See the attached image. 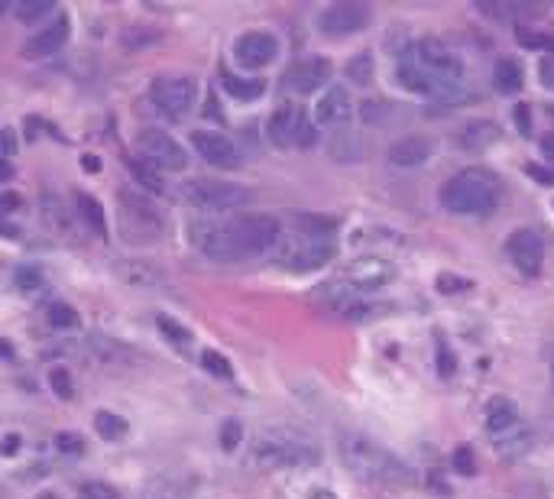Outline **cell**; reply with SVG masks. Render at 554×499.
Returning a JSON list of instances; mask_svg holds the SVG:
<instances>
[{
  "label": "cell",
  "instance_id": "6da1fadb",
  "mask_svg": "<svg viewBox=\"0 0 554 499\" xmlns=\"http://www.w3.org/2000/svg\"><path fill=\"white\" fill-rule=\"evenodd\" d=\"M396 78L415 95L451 101L464 91V62L441 39H418L402 53Z\"/></svg>",
  "mask_w": 554,
  "mask_h": 499
},
{
  "label": "cell",
  "instance_id": "7a4b0ae2",
  "mask_svg": "<svg viewBox=\"0 0 554 499\" xmlns=\"http://www.w3.org/2000/svg\"><path fill=\"white\" fill-rule=\"evenodd\" d=\"M340 457H344L350 474L367 480V484L402 486L415 480L408 464H402L392 451H386L377 441L363 438V434H344V438H340Z\"/></svg>",
  "mask_w": 554,
  "mask_h": 499
},
{
  "label": "cell",
  "instance_id": "3957f363",
  "mask_svg": "<svg viewBox=\"0 0 554 499\" xmlns=\"http://www.w3.org/2000/svg\"><path fill=\"white\" fill-rule=\"evenodd\" d=\"M438 198L454 215H489L503 198V185L489 169H460L444 182Z\"/></svg>",
  "mask_w": 554,
  "mask_h": 499
},
{
  "label": "cell",
  "instance_id": "277c9868",
  "mask_svg": "<svg viewBox=\"0 0 554 499\" xmlns=\"http://www.w3.org/2000/svg\"><path fill=\"white\" fill-rule=\"evenodd\" d=\"M321 461L318 447L292 432L257 434L250 451V464L259 470H305Z\"/></svg>",
  "mask_w": 554,
  "mask_h": 499
},
{
  "label": "cell",
  "instance_id": "5b68a950",
  "mask_svg": "<svg viewBox=\"0 0 554 499\" xmlns=\"http://www.w3.org/2000/svg\"><path fill=\"white\" fill-rule=\"evenodd\" d=\"M273 254L279 260V266L292 269V273H308V269H318L334 260L337 240L327 237V234L286 231L279 237V244L273 246Z\"/></svg>",
  "mask_w": 554,
  "mask_h": 499
},
{
  "label": "cell",
  "instance_id": "8992f818",
  "mask_svg": "<svg viewBox=\"0 0 554 499\" xmlns=\"http://www.w3.org/2000/svg\"><path fill=\"white\" fill-rule=\"evenodd\" d=\"M182 202H188L201 215H230L253 202V195L240 185H227V182H205L195 179L182 185Z\"/></svg>",
  "mask_w": 554,
  "mask_h": 499
},
{
  "label": "cell",
  "instance_id": "52a82bcc",
  "mask_svg": "<svg viewBox=\"0 0 554 499\" xmlns=\"http://www.w3.org/2000/svg\"><path fill=\"white\" fill-rule=\"evenodd\" d=\"M188 234H192V246L201 256H207V260L234 263L247 256L240 240H237L234 227H230V221H198L192 224Z\"/></svg>",
  "mask_w": 554,
  "mask_h": 499
},
{
  "label": "cell",
  "instance_id": "ba28073f",
  "mask_svg": "<svg viewBox=\"0 0 554 499\" xmlns=\"http://www.w3.org/2000/svg\"><path fill=\"white\" fill-rule=\"evenodd\" d=\"M120 224H124L126 240H159V231H163V217L156 205L126 188L120 192Z\"/></svg>",
  "mask_w": 554,
  "mask_h": 499
},
{
  "label": "cell",
  "instance_id": "9c48e42d",
  "mask_svg": "<svg viewBox=\"0 0 554 499\" xmlns=\"http://www.w3.org/2000/svg\"><path fill=\"white\" fill-rule=\"evenodd\" d=\"M153 105L172 120L188 117V111L195 107V97H198V85L195 78L182 75V78H156L153 88H149Z\"/></svg>",
  "mask_w": 554,
  "mask_h": 499
},
{
  "label": "cell",
  "instance_id": "30bf717a",
  "mask_svg": "<svg viewBox=\"0 0 554 499\" xmlns=\"http://www.w3.org/2000/svg\"><path fill=\"white\" fill-rule=\"evenodd\" d=\"M230 227H234L237 240H240L247 256L267 254L282 237V224L269 215H237L234 221H230Z\"/></svg>",
  "mask_w": 554,
  "mask_h": 499
},
{
  "label": "cell",
  "instance_id": "8fae6325",
  "mask_svg": "<svg viewBox=\"0 0 554 499\" xmlns=\"http://www.w3.org/2000/svg\"><path fill=\"white\" fill-rule=\"evenodd\" d=\"M136 146H140L143 163H149L159 172H182L185 165H188L185 149L178 146L169 134H163V130H143V134L136 136Z\"/></svg>",
  "mask_w": 554,
  "mask_h": 499
},
{
  "label": "cell",
  "instance_id": "7c38bea8",
  "mask_svg": "<svg viewBox=\"0 0 554 499\" xmlns=\"http://www.w3.org/2000/svg\"><path fill=\"white\" fill-rule=\"evenodd\" d=\"M506 254H509L512 266L522 273V276H539L541 263H545V240L532 227H519L506 240Z\"/></svg>",
  "mask_w": 554,
  "mask_h": 499
},
{
  "label": "cell",
  "instance_id": "4fadbf2b",
  "mask_svg": "<svg viewBox=\"0 0 554 499\" xmlns=\"http://www.w3.org/2000/svg\"><path fill=\"white\" fill-rule=\"evenodd\" d=\"M367 23H369L367 4H331L318 16V26L325 36H354V33L367 30Z\"/></svg>",
  "mask_w": 554,
  "mask_h": 499
},
{
  "label": "cell",
  "instance_id": "5bb4252c",
  "mask_svg": "<svg viewBox=\"0 0 554 499\" xmlns=\"http://www.w3.org/2000/svg\"><path fill=\"white\" fill-rule=\"evenodd\" d=\"M392 279H396V269H392L389 260H379V256H360L344 269V283L354 285L357 292L383 289Z\"/></svg>",
  "mask_w": 554,
  "mask_h": 499
},
{
  "label": "cell",
  "instance_id": "9a60e30c",
  "mask_svg": "<svg viewBox=\"0 0 554 499\" xmlns=\"http://www.w3.org/2000/svg\"><path fill=\"white\" fill-rule=\"evenodd\" d=\"M350 114H354V105H350L348 88L344 85H331L321 95L318 105H315V124L327 130H344L350 124Z\"/></svg>",
  "mask_w": 554,
  "mask_h": 499
},
{
  "label": "cell",
  "instance_id": "2e32d148",
  "mask_svg": "<svg viewBox=\"0 0 554 499\" xmlns=\"http://www.w3.org/2000/svg\"><path fill=\"white\" fill-rule=\"evenodd\" d=\"M325 82H331V62L321 55L302 59L286 72V88L296 95H311V91L325 88Z\"/></svg>",
  "mask_w": 554,
  "mask_h": 499
},
{
  "label": "cell",
  "instance_id": "e0dca14e",
  "mask_svg": "<svg viewBox=\"0 0 554 499\" xmlns=\"http://www.w3.org/2000/svg\"><path fill=\"white\" fill-rule=\"evenodd\" d=\"M305 124H308V114H305L302 107L282 105V107H276V114L269 117L267 134H269V140H273V146L286 149V146H296Z\"/></svg>",
  "mask_w": 554,
  "mask_h": 499
},
{
  "label": "cell",
  "instance_id": "ac0fdd59",
  "mask_svg": "<svg viewBox=\"0 0 554 499\" xmlns=\"http://www.w3.org/2000/svg\"><path fill=\"white\" fill-rule=\"evenodd\" d=\"M192 146L198 149V156L205 159L207 165H217V169H237V165H240V153H237V146L221 134L195 130Z\"/></svg>",
  "mask_w": 554,
  "mask_h": 499
},
{
  "label": "cell",
  "instance_id": "d6986e66",
  "mask_svg": "<svg viewBox=\"0 0 554 499\" xmlns=\"http://www.w3.org/2000/svg\"><path fill=\"white\" fill-rule=\"evenodd\" d=\"M234 55L244 68H263L279 55V43H276L273 33H247V36L237 39Z\"/></svg>",
  "mask_w": 554,
  "mask_h": 499
},
{
  "label": "cell",
  "instance_id": "ffe728a7",
  "mask_svg": "<svg viewBox=\"0 0 554 499\" xmlns=\"http://www.w3.org/2000/svg\"><path fill=\"white\" fill-rule=\"evenodd\" d=\"M68 43V16H55V23H49L45 30L33 33L26 43H23V55L26 59H43V55L59 53L62 45Z\"/></svg>",
  "mask_w": 554,
  "mask_h": 499
},
{
  "label": "cell",
  "instance_id": "44dd1931",
  "mask_svg": "<svg viewBox=\"0 0 554 499\" xmlns=\"http://www.w3.org/2000/svg\"><path fill=\"white\" fill-rule=\"evenodd\" d=\"M431 153H435V143H431L428 136L408 134L389 146V163L396 165V169H415V165L425 163Z\"/></svg>",
  "mask_w": 554,
  "mask_h": 499
},
{
  "label": "cell",
  "instance_id": "7402d4cb",
  "mask_svg": "<svg viewBox=\"0 0 554 499\" xmlns=\"http://www.w3.org/2000/svg\"><path fill=\"white\" fill-rule=\"evenodd\" d=\"M493 447L503 461H519V457H525L529 447H532V432H529L525 422H519V425L506 428L503 434H493Z\"/></svg>",
  "mask_w": 554,
  "mask_h": 499
},
{
  "label": "cell",
  "instance_id": "603a6c76",
  "mask_svg": "<svg viewBox=\"0 0 554 499\" xmlns=\"http://www.w3.org/2000/svg\"><path fill=\"white\" fill-rule=\"evenodd\" d=\"M519 422H522V418H519V409L509 403V399H506V395H496V399H489V405H487L489 434H503L506 428L519 425Z\"/></svg>",
  "mask_w": 554,
  "mask_h": 499
},
{
  "label": "cell",
  "instance_id": "cb8c5ba5",
  "mask_svg": "<svg viewBox=\"0 0 554 499\" xmlns=\"http://www.w3.org/2000/svg\"><path fill=\"white\" fill-rule=\"evenodd\" d=\"M522 65H519L516 59H499L493 65V88L499 91V95H519L522 91Z\"/></svg>",
  "mask_w": 554,
  "mask_h": 499
},
{
  "label": "cell",
  "instance_id": "d4e9b609",
  "mask_svg": "<svg viewBox=\"0 0 554 499\" xmlns=\"http://www.w3.org/2000/svg\"><path fill=\"white\" fill-rule=\"evenodd\" d=\"M496 140H499V127H496L493 120H473V124L464 127V134H460V143H464L467 149H487L493 146Z\"/></svg>",
  "mask_w": 554,
  "mask_h": 499
},
{
  "label": "cell",
  "instance_id": "484cf974",
  "mask_svg": "<svg viewBox=\"0 0 554 499\" xmlns=\"http://www.w3.org/2000/svg\"><path fill=\"white\" fill-rule=\"evenodd\" d=\"M75 208H78L82 221L88 224V227L97 234V237H104V234H107V221H104V208L95 202V198H91L88 192H75Z\"/></svg>",
  "mask_w": 554,
  "mask_h": 499
},
{
  "label": "cell",
  "instance_id": "4316f807",
  "mask_svg": "<svg viewBox=\"0 0 554 499\" xmlns=\"http://www.w3.org/2000/svg\"><path fill=\"white\" fill-rule=\"evenodd\" d=\"M224 88H227V95L240 97V101H257V97H263V91H267V82H263V78H237V75H227V78H224Z\"/></svg>",
  "mask_w": 554,
  "mask_h": 499
},
{
  "label": "cell",
  "instance_id": "83f0119b",
  "mask_svg": "<svg viewBox=\"0 0 554 499\" xmlns=\"http://www.w3.org/2000/svg\"><path fill=\"white\" fill-rule=\"evenodd\" d=\"M292 227H296V231H305V234H327V237H334L337 221H334V217H321V215H296L292 217Z\"/></svg>",
  "mask_w": 554,
  "mask_h": 499
},
{
  "label": "cell",
  "instance_id": "f1b7e54d",
  "mask_svg": "<svg viewBox=\"0 0 554 499\" xmlns=\"http://www.w3.org/2000/svg\"><path fill=\"white\" fill-rule=\"evenodd\" d=\"M120 276H124V283L136 285V289H149V285L159 283V269H153L149 263H130Z\"/></svg>",
  "mask_w": 554,
  "mask_h": 499
},
{
  "label": "cell",
  "instance_id": "f546056e",
  "mask_svg": "<svg viewBox=\"0 0 554 499\" xmlns=\"http://www.w3.org/2000/svg\"><path fill=\"white\" fill-rule=\"evenodd\" d=\"M52 10H55L52 0H20V4H14V14L20 23H36L43 16H49Z\"/></svg>",
  "mask_w": 554,
  "mask_h": 499
},
{
  "label": "cell",
  "instance_id": "4dcf8cb0",
  "mask_svg": "<svg viewBox=\"0 0 554 499\" xmlns=\"http://www.w3.org/2000/svg\"><path fill=\"white\" fill-rule=\"evenodd\" d=\"M95 428L104 441H120L126 434V422L120 415H114V412H97Z\"/></svg>",
  "mask_w": 554,
  "mask_h": 499
},
{
  "label": "cell",
  "instance_id": "1f68e13d",
  "mask_svg": "<svg viewBox=\"0 0 554 499\" xmlns=\"http://www.w3.org/2000/svg\"><path fill=\"white\" fill-rule=\"evenodd\" d=\"M348 78L357 85H369L373 82V55L369 53H360L348 62Z\"/></svg>",
  "mask_w": 554,
  "mask_h": 499
},
{
  "label": "cell",
  "instance_id": "d6a6232c",
  "mask_svg": "<svg viewBox=\"0 0 554 499\" xmlns=\"http://www.w3.org/2000/svg\"><path fill=\"white\" fill-rule=\"evenodd\" d=\"M201 366H205L211 376H217V380H230V376H234V366H230V360L224 357V354H217V351L201 354Z\"/></svg>",
  "mask_w": 554,
  "mask_h": 499
},
{
  "label": "cell",
  "instance_id": "836d02e7",
  "mask_svg": "<svg viewBox=\"0 0 554 499\" xmlns=\"http://www.w3.org/2000/svg\"><path fill=\"white\" fill-rule=\"evenodd\" d=\"M140 499H188V496L176 484H169V480H153V484L143 486Z\"/></svg>",
  "mask_w": 554,
  "mask_h": 499
},
{
  "label": "cell",
  "instance_id": "e575fe53",
  "mask_svg": "<svg viewBox=\"0 0 554 499\" xmlns=\"http://www.w3.org/2000/svg\"><path fill=\"white\" fill-rule=\"evenodd\" d=\"M45 318H49L52 328H62V331L78 324V312H75L72 305H65V302H55V305H49V314H45Z\"/></svg>",
  "mask_w": 554,
  "mask_h": 499
},
{
  "label": "cell",
  "instance_id": "d590c367",
  "mask_svg": "<svg viewBox=\"0 0 554 499\" xmlns=\"http://www.w3.org/2000/svg\"><path fill=\"white\" fill-rule=\"evenodd\" d=\"M516 39L519 45H525V49H545L548 55H554V36H545V33L539 30H516Z\"/></svg>",
  "mask_w": 554,
  "mask_h": 499
},
{
  "label": "cell",
  "instance_id": "8d00e7d4",
  "mask_svg": "<svg viewBox=\"0 0 554 499\" xmlns=\"http://www.w3.org/2000/svg\"><path fill=\"white\" fill-rule=\"evenodd\" d=\"M49 386H52V393H59L62 399H72V395H75V380H72V373H68L65 366H52V370H49Z\"/></svg>",
  "mask_w": 554,
  "mask_h": 499
},
{
  "label": "cell",
  "instance_id": "74e56055",
  "mask_svg": "<svg viewBox=\"0 0 554 499\" xmlns=\"http://www.w3.org/2000/svg\"><path fill=\"white\" fill-rule=\"evenodd\" d=\"M156 324H159V331H163V334L169 337L176 347H188V344H192V334H188V331H185L178 321H172V318H166V314H163V318L156 321Z\"/></svg>",
  "mask_w": 554,
  "mask_h": 499
},
{
  "label": "cell",
  "instance_id": "f35d334b",
  "mask_svg": "<svg viewBox=\"0 0 554 499\" xmlns=\"http://www.w3.org/2000/svg\"><path fill=\"white\" fill-rule=\"evenodd\" d=\"M134 175L136 182H140L143 188H149V192H163V179H159V169H153L149 163H136L134 165Z\"/></svg>",
  "mask_w": 554,
  "mask_h": 499
},
{
  "label": "cell",
  "instance_id": "ab89813d",
  "mask_svg": "<svg viewBox=\"0 0 554 499\" xmlns=\"http://www.w3.org/2000/svg\"><path fill=\"white\" fill-rule=\"evenodd\" d=\"M240 441H244V425H240L237 418H227L221 425V447L224 451H234Z\"/></svg>",
  "mask_w": 554,
  "mask_h": 499
},
{
  "label": "cell",
  "instance_id": "60d3db41",
  "mask_svg": "<svg viewBox=\"0 0 554 499\" xmlns=\"http://www.w3.org/2000/svg\"><path fill=\"white\" fill-rule=\"evenodd\" d=\"M82 496H85V499H120V493L114 490L111 484H101V480H88V484H82Z\"/></svg>",
  "mask_w": 554,
  "mask_h": 499
},
{
  "label": "cell",
  "instance_id": "b9f144b4",
  "mask_svg": "<svg viewBox=\"0 0 554 499\" xmlns=\"http://www.w3.org/2000/svg\"><path fill=\"white\" fill-rule=\"evenodd\" d=\"M55 447H59L62 454H82L85 451V441L72 432H59L55 434Z\"/></svg>",
  "mask_w": 554,
  "mask_h": 499
},
{
  "label": "cell",
  "instance_id": "7bdbcfd3",
  "mask_svg": "<svg viewBox=\"0 0 554 499\" xmlns=\"http://www.w3.org/2000/svg\"><path fill=\"white\" fill-rule=\"evenodd\" d=\"M454 467L464 474V477H470V474H477V464H473V451L467 444H460L458 451H454Z\"/></svg>",
  "mask_w": 554,
  "mask_h": 499
},
{
  "label": "cell",
  "instance_id": "ee69618b",
  "mask_svg": "<svg viewBox=\"0 0 554 499\" xmlns=\"http://www.w3.org/2000/svg\"><path fill=\"white\" fill-rule=\"evenodd\" d=\"M438 289H441L444 295H451V292H464V289H470V279H460V276H451V273H441V276H438Z\"/></svg>",
  "mask_w": 554,
  "mask_h": 499
},
{
  "label": "cell",
  "instance_id": "f6af8a7d",
  "mask_svg": "<svg viewBox=\"0 0 554 499\" xmlns=\"http://www.w3.org/2000/svg\"><path fill=\"white\" fill-rule=\"evenodd\" d=\"M23 208V198L16 192H0V217L16 215Z\"/></svg>",
  "mask_w": 554,
  "mask_h": 499
},
{
  "label": "cell",
  "instance_id": "bcb514c9",
  "mask_svg": "<svg viewBox=\"0 0 554 499\" xmlns=\"http://www.w3.org/2000/svg\"><path fill=\"white\" fill-rule=\"evenodd\" d=\"M516 124H519V134L532 136V105H516Z\"/></svg>",
  "mask_w": 554,
  "mask_h": 499
},
{
  "label": "cell",
  "instance_id": "7dc6e473",
  "mask_svg": "<svg viewBox=\"0 0 554 499\" xmlns=\"http://www.w3.org/2000/svg\"><path fill=\"white\" fill-rule=\"evenodd\" d=\"M539 78H541V85H545V88L554 91V55H545V59H541Z\"/></svg>",
  "mask_w": 554,
  "mask_h": 499
},
{
  "label": "cell",
  "instance_id": "c3c4849f",
  "mask_svg": "<svg viewBox=\"0 0 554 499\" xmlns=\"http://www.w3.org/2000/svg\"><path fill=\"white\" fill-rule=\"evenodd\" d=\"M16 283H20L23 289L33 292L39 285V273H36V269H20V273H16Z\"/></svg>",
  "mask_w": 554,
  "mask_h": 499
},
{
  "label": "cell",
  "instance_id": "681fc988",
  "mask_svg": "<svg viewBox=\"0 0 554 499\" xmlns=\"http://www.w3.org/2000/svg\"><path fill=\"white\" fill-rule=\"evenodd\" d=\"M16 153V140L10 130H0V156H14Z\"/></svg>",
  "mask_w": 554,
  "mask_h": 499
},
{
  "label": "cell",
  "instance_id": "f907efd6",
  "mask_svg": "<svg viewBox=\"0 0 554 499\" xmlns=\"http://www.w3.org/2000/svg\"><path fill=\"white\" fill-rule=\"evenodd\" d=\"M525 172H529V175H532V179H539L541 185H551V182H554V172L541 169V165H525Z\"/></svg>",
  "mask_w": 554,
  "mask_h": 499
},
{
  "label": "cell",
  "instance_id": "816d5d0a",
  "mask_svg": "<svg viewBox=\"0 0 554 499\" xmlns=\"http://www.w3.org/2000/svg\"><path fill=\"white\" fill-rule=\"evenodd\" d=\"M438 351H441V373H444V376H451V370H454L451 354H448V347H444V344H438Z\"/></svg>",
  "mask_w": 554,
  "mask_h": 499
},
{
  "label": "cell",
  "instance_id": "f5cc1de1",
  "mask_svg": "<svg viewBox=\"0 0 554 499\" xmlns=\"http://www.w3.org/2000/svg\"><path fill=\"white\" fill-rule=\"evenodd\" d=\"M0 451H4V454H16V451H20V434H7V438H4V447H0Z\"/></svg>",
  "mask_w": 554,
  "mask_h": 499
},
{
  "label": "cell",
  "instance_id": "db71d44e",
  "mask_svg": "<svg viewBox=\"0 0 554 499\" xmlns=\"http://www.w3.org/2000/svg\"><path fill=\"white\" fill-rule=\"evenodd\" d=\"M541 153H545V159L554 163V134H548L545 140H541Z\"/></svg>",
  "mask_w": 554,
  "mask_h": 499
},
{
  "label": "cell",
  "instance_id": "11a10c76",
  "mask_svg": "<svg viewBox=\"0 0 554 499\" xmlns=\"http://www.w3.org/2000/svg\"><path fill=\"white\" fill-rule=\"evenodd\" d=\"M207 114H211V117H215V120H224V114L217 111V101H215V97H207V105H205V117H207Z\"/></svg>",
  "mask_w": 554,
  "mask_h": 499
},
{
  "label": "cell",
  "instance_id": "9f6ffc18",
  "mask_svg": "<svg viewBox=\"0 0 554 499\" xmlns=\"http://www.w3.org/2000/svg\"><path fill=\"white\" fill-rule=\"evenodd\" d=\"M0 357H4V360H10V357H14V347H10V344L4 341V337H0Z\"/></svg>",
  "mask_w": 554,
  "mask_h": 499
},
{
  "label": "cell",
  "instance_id": "6f0895ef",
  "mask_svg": "<svg viewBox=\"0 0 554 499\" xmlns=\"http://www.w3.org/2000/svg\"><path fill=\"white\" fill-rule=\"evenodd\" d=\"M82 165H85V169H88V172H97V156H85V159H82Z\"/></svg>",
  "mask_w": 554,
  "mask_h": 499
},
{
  "label": "cell",
  "instance_id": "680465c9",
  "mask_svg": "<svg viewBox=\"0 0 554 499\" xmlns=\"http://www.w3.org/2000/svg\"><path fill=\"white\" fill-rule=\"evenodd\" d=\"M10 175H14V169H10V163H4V159H0V179H10Z\"/></svg>",
  "mask_w": 554,
  "mask_h": 499
},
{
  "label": "cell",
  "instance_id": "91938a15",
  "mask_svg": "<svg viewBox=\"0 0 554 499\" xmlns=\"http://www.w3.org/2000/svg\"><path fill=\"white\" fill-rule=\"evenodd\" d=\"M311 499H337V496H334L331 490H318V493H315V496H311Z\"/></svg>",
  "mask_w": 554,
  "mask_h": 499
},
{
  "label": "cell",
  "instance_id": "94428289",
  "mask_svg": "<svg viewBox=\"0 0 554 499\" xmlns=\"http://www.w3.org/2000/svg\"><path fill=\"white\" fill-rule=\"evenodd\" d=\"M10 7V4H7V0H0V14H4V10H7Z\"/></svg>",
  "mask_w": 554,
  "mask_h": 499
},
{
  "label": "cell",
  "instance_id": "6125c7cd",
  "mask_svg": "<svg viewBox=\"0 0 554 499\" xmlns=\"http://www.w3.org/2000/svg\"><path fill=\"white\" fill-rule=\"evenodd\" d=\"M39 499H59V496H52V493H43V496H39Z\"/></svg>",
  "mask_w": 554,
  "mask_h": 499
}]
</instances>
